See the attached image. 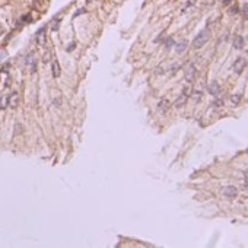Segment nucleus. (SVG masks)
Returning a JSON list of instances; mask_svg holds the SVG:
<instances>
[{
  "label": "nucleus",
  "instance_id": "obj_1",
  "mask_svg": "<svg viewBox=\"0 0 248 248\" xmlns=\"http://www.w3.org/2000/svg\"><path fill=\"white\" fill-rule=\"evenodd\" d=\"M207 39H209V32L204 29V31H201V32L194 38V41H193V47L197 48V50L201 48V47H204L206 42H207Z\"/></svg>",
  "mask_w": 248,
  "mask_h": 248
},
{
  "label": "nucleus",
  "instance_id": "obj_2",
  "mask_svg": "<svg viewBox=\"0 0 248 248\" xmlns=\"http://www.w3.org/2000/svg\"><path fill=\"white\" fill-rule=\"evenodd\" d=\"M245 67H247V60L242 58V57H238L233 61V64H232V70L235 71L236 74H241L242 71L245 70Z\"/></svg>",
  "mask_w": 248,
  "mask_h": 248
},
{
  "label": "nucleus",
  "instance_id": "obj_3",
  "mask_svg": "<svg viewBox=\"0 0 248 248\" xmlns=\"http://www.w3.org/2000/svg\"><path fill=\"white\" fill-rule=\"evenodd\" d=\"M195 76H197V70H195V67L193 64H190L187 71H185V80H187L188 83H191V82H194Z\"/></svg>",
  "mask_w": 248,
  "mask_h": 248
},
{
  "label": "nucleus",
  "instance_id": "obj_4",
  "mask_svg": "<svg viewBox=\"0 0 248 248\" xmlns=\"http://www.w3.org/2000/svg\"><path fill=\"white\" fill-rule=\"evenodd\" d=\"M25 64H26V66H31V73L35 71L36 60H35V57H34V53H29L26 57H25Z\"/></svg>",
  "mask_w": 248,
  "mask_h": 248
},
{
  "label": "nucleus",
  "instance_id": "obj_5",
  "mask_svg": "<svg viewBox=\"0 0 248 248\" xmlns=\"http://www.w3.org/2000/svg\"><path fill=\"white\" fill-rule=\"evenodd\" d=\"M209 92L212 93L213 96H217V95L222 93V88H220V85H219L216 80H213V82H210V85H209Z\"/></svg>",
  "mask_w": 248,
  "mask_h": 248
},
{
  "label": "nucleus",
  "instance_id": "obj_6",
  "mask_svg": "<svg viewBox=\"0 0 248 248\" xmlns=\"http://www.w3.org/2000/svg\"><path fill=\"white\" fill-rule=\"evenodd\" d=\"M223 195L228 197V198H235L238 195V190L233 187V185H228L223 188Z\"/></svg>",
  "mask_w": 248,
  "mask_h": 248
},
{
  "label": "nucleus",
  "instance_id": "obj_7",
  "mask_svg": "<svg viewBox=\"0 0 248 248\" xmlns=\"http://www.w3.org/2000/svg\"><path fill=\"white\" fill-rule=\"evenodd\" d=\"M169 105H171V102H169L166 98H163V99H160L159 102H158V111H159L160 114H163V112L168 111Z\"/></svg>",
  "mask_w": 248,
  "mask_h": 248
},
{
  "label": "nucleus",
  "instance_id": "obj_8",
  "mask_svg": "<svg viewBox=\"0 0 248 248\" xmlns=\"http://www.w3.org/2000/svg\"><path fill=\"white\" fill-rule=\"evenodd\" d=\"M7 104L12 106V108H16L19 104V93L18 92H13V93H10L9 95V101H7Z\"/></svg>",
  "mask_w": 248,
  "mask_h": 248
},
{
  "label": "nucleus",
  "instance_id": "obj_9",
  "mask_svg": "<svg viewBox=\"0 0 248 248\" xmlns=\"http://www.w3.org/2000/svg\"><path fill=\"white\" fill-rule=\"evenodd\" d=\"M187 99H188V95L182 92V93H181V95L177 98V101H175V106H177V108L184 106V105H185V102H187Z\"/></svg>",
  "mask_w": 248,
  "mask_h": 248
},
{
  "label": "nucleus",
  "instance_id": "obj_10",
  "mask_svg": "<svg viewBox=\"0 0 248 248\" xmlns=\"http://www.w3.org/2000/svg\"><path fill=\"white\" fill-rule=\"evenodd\" d=\"M36 42L39 45H44L45 44V28H41L38 32H36Z\"/></svg>",
  "mask_w": 248,
  "mask_h": 248
},
{
  "label": "nucleus",
  "instance_id": "obj_11",
  "mask_svg": "<svg viewBox=\"0 0 248 248\" xmlns=\"http://www.w3.org/2000/svg\"><path fill=\"white\" fill-rule=\"evenodd\" d=\"M51 71H53V77H58V76H60V64H58L57 60H53Z\"/></svg>",
  "mask_w": 248,
  "mask_h": 248
},
{
  "label": "nucleus",
  "instance_id": "obj_12",
  "mask_svg": "<svg viewBox=\"0 0 248 248\" xmlns=\"http://www.w3.org/2000/svg\"><path fill=\"white\" fill-rule=\"evenodd\" d=\"M185 48H187V41H179V42L175 44V51H177V54L184 53Z\"/></svg>",
  "mask_w": 248,
  "mask_h": 248
},
{
  "label": "nucleus",
  "instance_id": "obj_13",
  "mask_svg": "<svg viewBox=\"0 0 248 248\" xmlns=\"http://www.w3.org/2000/svg\"><path fill=\"white\" fill-rule=\"evenodd\" d=\"M244 45H245L244 38H242V36H236L235 41H233V47H235L236 50H241V48H244Z\"/></svg>",
  "mask_w": 248,
  "mask_h": 248
},
{
  "label": "nucleus",
  "instance_id": "obj_14",
  "mask_svg": "<svg viewBox=\"0 0 248 248\" xmlns=\"http://www.w3.org/2000/svg\"><path fill=\"white\" fill-rule=\"evenodd\" d=\"M190 95H191V98L194 99L195 102H198V101L201 99V96H203V92H201V90H194V92H191Z\"/></svg>",
  "mask_w": 248,
  "mask_h": 248
},
{
  "label": "nucleus",
  "instance_id": "obj_15",
  "mask_svg": "<svg viewBox=\"0 0 248 248\" xmlns=\"http://www.w3.org/2000/svg\"><path fill=\"white\" fill-rule=\"evenodd\" d=\"M241 99H242V95H239V93H235V95H232V96H230V101H232V104H233V105H238Z\"/></svg>",
  "mask_w": 248,
  "mask_h": 248
},
{
  "label": "nucleus",
  "instance_id": "obj_16",
  "mask_svg": "<svg viewBox=\"0 0 248 248\" xmlns=\"http://www.w3.org/2000/svg\"><path fill=\"white\" fill-rule=\"evenodd\" d=\"M172 45H175L174 39H172V38H168V39H166V44H165V47H166V48H171Z\"/></svg>",
  "mask_w": 248,
  "mask_h": 248
},
{
  "label": "nucleus",
  "instance_id": "obj_17",
  "mask_svg": "<svg viewBox=\"0 0 248 248\" xmlns=\"http://www.w3.org/2000/svg\"><path fill=\"white\" fill-rule=\"evenodd\" d=\"M58 22H60V19H58V18H54L53 26H51V29H53V31H57V28H58Z\"/></svg>",
  "mask_w": 248,
  "mask_h": 248
},
{
  "label": "nucleus",
  "instance_id": "obj_18",
  "mask_svg": "<svg viewBox=\"0 0 248 248\" xmlns=\"http://www.w3.org/2000/svg\"><path fill=\"white\" fill-rule=\"evenodd\" d=\"M228 36H229V34H228V32H226L225 35H222V36H220V39H219V44H223V42H225V41L228 39Z\"/></svg>",
  "mask_w": 248,
  "mask_h": 248
},
{
  "label": "nucleus",
  "instance_id": "obj_19",
  "mask_svg": "<svg viewBox=\"0 0 248 248\" xmlns=\"http://www.w3.org/2000/svg\"><path fill=\"white\" fill-rule=\"evenodd\" d=\"M213 105H214V106H222V105H223V102H222V99H214Z\"/></svg>",
  "mask_w": 248,
  "mask_h": 248
},
{
  "label": "nucleus",
  "instance_id": "obj_20",
  "mask_svg": "<svg viewBox=\"0 0 248 248\" xmlns=\"http://www.w3.org/2000/svg\"><path fill=\"white\" fill-rule=\"evenodd\" d=\"M177 70H179V64H172V67H171V73H175Z\"/></svg>",
  "mask_w": 248,
  "mask_h": 248
},
{
  "label": "nucleus",
  "instance_id": "obj_21",
  "mask_svg": "<svg viewBox=\"0 0 248 248\" xmlns=\"http://www.w3.org/2000/svg\"><path fill=\"white\" fill-rule=\"evenodd\" d=\"M83 12H85V9H80V10H77V12H76V15H74V16H77V15H80V13H83Z\"/></svg>",
  "mask_w": 248,
  "mask_h": 248
},
{
  "label": "nucleus",
  "instance_id": "obj_22",
  "mask_svg": "<svg viewBox=\"0 0 248 248\" xmlns=\"http://www.w3.org/2000/svg\"><path fill=\"white\" fill-rule=\"evenodd\" d=\"M73 48H74V44H71V45H69V47H67V50H69V51H70V50H73Z\"/></svg>",
  "mask_w": 248,
  "mask_h": 248
}]
</instances>
